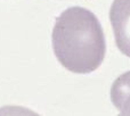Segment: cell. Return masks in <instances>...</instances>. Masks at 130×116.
I'll return each mask as SVG.
<instances>
[{"label":"cell","instance_id":"3","mask_svg":"<svg viewBox=\"0 0 130 116\" xmlns=\"http://www.w3.org/2000/svg\"><path fill=\"white\" fill-rule=\"evenodd\" d=\"M111 100L122 115H130V72L123 73L113 82Z\"/></svg>","mask_w":130,"mask_h":116},{"label":"cell","instance_id":"2","mask_svg":"<svg viewBox=\"0 0 130 116\" xmlns=\"http://www.w3.org/2000/svg\"><path fill=\"white\" fill-rule=\"evenodd\" d=\"M117 47L130 57V0H114L110 10Z\"/></svg>","mask_w":130,"mask_h":116},{"label":"cell","instance_id":"1","mask_svg":"<svg viewBox=\"0 0 130 116\" xmlns=\"http://www.w3.org/2000/svg\"><path fill=\"white\" fill-rule=\"evenodd\" d=\"M52 40L58 62L73 73H91L105 58L103 27L95 14L82 7L67 8L56 18Z\"/></svg>","mask_w":130,"mask_h":116}]
</instances>
